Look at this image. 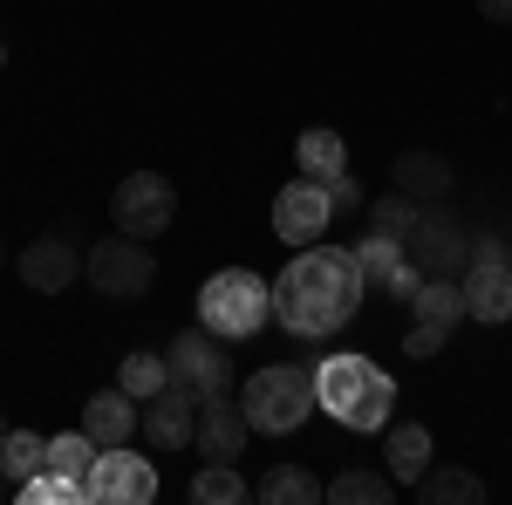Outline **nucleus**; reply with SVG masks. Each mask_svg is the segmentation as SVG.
I'll use <instances>...</instances> for the list:
<instances>
[{"instance_id": "f257e3e1", "label": "nucleus", "mask_w": 512, "mask_h": 505, "mask_svg": "<svg viewBox=\"0 0 512 505\" xmlns=\"http://www.w3.org/2000/svg\"><path fill=\"white\" fill-rule=\"evenodd\" d=\"M369 294V280L355 267V246H301L287 273L274 280V321L294 335V342H335L355 321Z\"/></svg>"}, {"instance_id": "f03ea898", "label": "nucleus", "mask_w": 512, "mask_h": 505, "mask_svg": "<svg viewBox=\"0 0 512 505\" xmlns=\"http://www.w3.org/2000/svg\"><path fill=\"white\" fill-rule=\"evenodd\" d=\"M315 403L349 430H383L390 424V403H396V383H390V369H376L369 355H328L315 369Z\"/></svg>"}, {"instance_id": "7ed1b4c3", "label": "nucleus", "mask_w": 512, "mask_h": 505, "mask_svg": "<svg viewBox=\"0 0 512 505\" xmlns=\"http://www.w3.org/2000/svg\"><path fill=\"white\" fill-rule=\"evenodd\" d=\"M274 321V280H260L253 267H219L198 287V328H212L219 342H246Z\"/></svg>"}, {"instance_id": "20e7f679", "label": "nucleus", "mask_w": 512, "mask_h": 505, "mask_svg": "<svg viewBox=\"0 0 512 505\" xmlns=\"http://www.w3.org/2000/svg\"><path fill=\"white\" fill-rule=\"evenodd\" d=\"M239 410H246V424L267 430V437H287V430H301L315 417V369H301V362H267V369H253L246 389H239Z\"/></svg>"}, {"instance_id": "39448f33", "label": "nucleus", "mask_w": 512, "mask_h": 505, "mask_svg": "<svg viewBox=\"0 0 512 505\" xmlns=\"http://www.w3.org/2000/svg\"><path fill=\"white\" fill-rule=\"evenodd\" d=\"M82 280L103 294V301H144L151 287H158V260H151V246L144 239H96L89 253H82Z\"/></svg>"}, {"instance_id": "423d86ee", "label": "nucleus", "mask_w": 512, "mask_h": 505, "mask_svg": "<svg viewBox=\"0 0 512 505\" xmlns=\"http://www.w3.org/2000/svg\"><path fill=\"white\" fill-rule=\"evenodd\" d=\"M164 362H171V383L185 389L192 403L233 396V355L219 349V335H212V328H185V335L164 349Z\"/></svg>"}, {"instance_id": "0eeeda50", "label": "nucleus", "mask_w": 512, "mask_h": 505, "mask_svg": "<svg viewBox=\"0 0 512 505\" xmlns=\"http://www.w3.org/2000/svg\"><path fill=\"white\" fill-rule=\"evenodd\" d=\"M110 212H117V233L130 239H158L171 233V219H178V185L164 178V171H130L110 198Z\"/></svg>"}, {"instance_id": "6e6552de", "label": "nucleus", "mask_w": 512, "mask_h": 505, "mask_svg": "<svg viewBox=\"0 0 512 505\" xmlns=\"http://www.w3.org/2000/svg\"><path fill=\"white\" fill-rule=\"evenodd\" d=\"M403 253H410V267L424 273V280H458V273H465V253H472V239L458 233V219H451L444 205H424L417 226H410V239H403Z\"/></svg>"}, {"instance_id": "1a4fd4ad", "label": "nucleus", "mask_w": 512, "mask_h": 505, "mask_svg": "<svg viewBox=\"0 0 512 505\" xmlns=\"http://www.w3.org/2000/svg\"><path fill=\"white\" fill-rule=\"evenodd\" d=\"M151 499H158L151 458H130V444L96 451V465H89V505H151Z\"/></svg>"}, {"instance_id": "9d476101", "label": "nucleus", "mask_w": 512, "mask_h": 505, "mask_svg": "<svg viewBox=\"0 0 512 505\" xmlns=\"http://www.w3.org/2000/svg\"><path fill=\"white\" fill-rule=\"evenodd\" d=\"M328 219H335V205H328V185H315V178H294V185H280V198H274V233L287 239V246H315V239L328 233Z\"/></svg>"}, {"instance_id": "9b49d317", "label": "nucleus", "mask_w": 512, "mask_h": 505, "mask_svg": "<svg viewBox=\"0 0 512 505\" xmlns=\"http://www.w3.org/2000/svg\"><path fill=\"white\" fill-rule=\"evenodd\" d=\"M246 437H253V424H246V410H239V396H212V403H198V458L205 465H239L246 458Z\"/></svg>"}, {"instance_id": "f8f14e48", "label": "nucleus", "mask_w": 512, "mask_h": 505, "mask_svg": "<svg viewBox=\"0 0 512 505\" xmlns=\"http://www.w3.org/2000/svg\"><path fill=\"white\" fill-rule=\"evenodd\" d=\"M355 267L369 280V294H390V301H410L424 287V273L410 267V253H403V239H383V233H369L355 246Z\"/></svg>"}, {"instance_id": "ddd939ff", "label": "nucleus", "mask_w": 512, "mask_h": 505, "mask_svg": "<svg viewBox=\"0 0 512 505\" xmlns=\"http://www.w3.org/2000/svg\"><path fill=\"white\" fill-rule=\"evenodd\" d=\"M82 273V253L69 233H48V239H28L21 246V280L35 287V294H69Z\"/></svg>"}, {"instance_id": "4468645a", "label": "nucleus", "mask_w": 512, "mask_h": 505, "mask_svg": "<svg viewBox=\"0 0 512 505\" xmlns=\"http://www.w3.org/2000/svg\"><path fill=\"white\" fill-rule=\"evenodd\" d=\"M137 430H144V444H151V451H178V444H192V430H198V403L171 383V389H158V396L144 403Z\"/></svg>"}, {"instance_id": "2eb2a0df", "label": "nucleus", "mask_w": 512, "mask_h": 505, "mask_svg": "<svg viewBox=\"0 0 512 505\" xmlns=\"http://www.w3.org/2000/svg\"><path fill=\"white\" fill-rule=\"evenodd\" d=\"M458 287H465V314L472 321H485V328L512 321V260H472Z\"/></svg>"}, {"instance_id": "dca6fc26", "label": "nucleus", "mask_w": 512, "mask_h": 505, "mask_svg": "<svg viewBox=\"0 0 512 505\" xmlns=\"http://www.w3.org/2000/svg\"><path fill=\"white\" fill-rule=\"evenodd\" d=\"M390 178H396V192H410L417 205H444L451 185H458V171H451V157H444V151H403Z\"/></svg>"}, {"instance_id": "f3484780", "label": "nucleus", "mask_w": 512, "mask_h": 505, "mask_svg": "<svg viewBox=\"0 0 512 505\" xmlns=\"http://www.w3.org/2000/svg\"><path fill=\"white\" fill-rule=\"evenodd\" d=\"M137 417H144V410H137V396H130L123 383H117V389H96V396L82 403V430H89L103 451H110V444H130Z\"/></svg>"}, {"instance_id": "a211bd4d", "label": "nucleus", "mask_w": 512, "mask_h": 505, "mask_svg": "<svg viewBox=\"0 0 512 505\" xmlns=\"http://www.w3.org/2000/svg\"><path fill=\"white\" fill-rule=\"evenodd\" d=\"M383 471L396 485H417L431 471V430L424 424H383Z\"/></svg>"}, {"instance_id": "6ab92c4d", "label": "nucleus", "mask_w": 512, "mask_h": 505, "mask_svg": "<svg viewBox=\"0 0 512 505\" xmlns=\"http://www.w3.org/2000/svg\"><path fill=\"white\" fill-rule=\"evenodd\" d=\"M424 505H485V478L465 465H431L417 485H410Z\"/></svg>"}, {"instance_id": "aec40b11", "label": "nucleus", "mask_w": 512, "mask_h": 505, "mask_svg": "<svg viewBox=\"0 0 512 505\" xmlns=\"http://www.w3.org/2000/svg\"><path fill=\"white\" fill-rule=\"evenodd\" d=\"M301 178H315V185H328V178H342V171H349V151H342V137H335V130H301Z\"/></svg>"}, {"instance_id": "412c9836", "label": "nucleus", "mask_w": 512, "mask_h": 505, "mask_svg": "<svg viewBox=\"0 0 512 505\" xmlns=\"http://www.w3.org/2000/svg\"><path fill=\"white\" fill-rule=\"evenodd\" d=\"M396 492H403V485H396L390 471H362V465H349L335 485H328V499H335V505H390Z\"/></svg>"}, {"instance_id": "4be33fe9", "label": "nucleus", "mask_w": 512, "mask_h": 505, "mask_svg": "<svg viewBox=\"0 0 512 505\" xmlns=\"http://www.w3.org/2000/svg\"><path fill=\"white\" fill-rule=\"evenodd\" d=\"M14 492H21V505H89V485H82V478H69V471H48V465H41L35 478H21Z\"/></svg>"}, {"instance_id": "5701e85b", "label": "nucleus", "mask_w": 512, "mask_h": 505, "mask_svg": "<svg viewBox=\"0 0 512 505\" xmlns=\"http://www.w3.org/2000/svg\"><path fill=\"white\" fill-rule=\"evenodd\" d=\"M260 499L267 505H315V499H328V485L308 478L301 465H274L267 478H260Z\"/></svg>"}, {"instance_id": "b1692460", "label": "nucleus", "mask_w": 512, "mask_h": 505, "mask_svg": "<svg viewBox=\"0 0 512 505\" xmlns=\"http://www.w3.org/2000/svg\"><path fill=\"white\" fill-rule=\"evenodd\" d=\"M410 308H417V321H431V328H458L465 287H458V280H424V287L410 294Z\"/></svg>"}, {"instance_id": "393cba45", "label": "nucleus", "mask_w": 512, "mask_h": 505, "mask_svg": "<svg viewBox=\"0 0 512 505\" xmlns=\"http://www.w3.org/2000/svg\"><path fill=\"white\" fill-rule=\"evenodd\" d=\"M41 465H48V437H35V430H7V437H0V471H7V485L35 478Z\"/></svg>"}, {"instance_id": "a878e982", "label": "nucleus", "mask_w": 512, "mask_h": 505, "mask_svg": "<svg viewBox=\"0 0 512 505\" xmlns=\"http://www.w3.org/2000/svg\"><path fill=\"white\" fill-rule=\"evenodd\" d=\"M96 451H103V444H96V437L76 424V430H62V437H48V471H69V478H82V485H89Z\"/></svg>"}, {"instance_id": "bb28decb", "label": "nucleus", "mask_w": 512, "mask_h": 505, "mask_svg": "<svg viewBox=\"0 0 512 505\" xmlns=\"http://www.w3.org/2000/svg\"><path fill=\"white\" fill-rule=\"evenodd\" d=\"M117 383L137 396V403H151L158 389H171V362L164 355H151V349H137V355H123V369H117Z\"/></svg>"}, {"instance_id": "cd10ccee", "label": "nucleus", "mask_w": 512, "mask_h": 505, "mask_svg": "<svg viewBox=\"0 0 512 505\" xmlns=\"http://www.w3.org/2000/svg\"><path fill=\"white\" fill-rule=\"evenodd\" d=\"M239 499H253V485L239 478V465H205L192 478V505H239Z\"/></svg>"}, {"instance_id": "c85d7f7f", "label": "nucleus", "mask_w": 512, "mask_h": 505, "mask_svg": "<svg viewBox=\"0 0 512 505\" xmlns=\"http://www.w3.org/2000/svg\"><path fill=\"white\" fill-rule=\"evenodd\" d=\"M417 212H424V205H417L410 192H396V185H390V192H383L376 205H369V233H383V239H410Z\"/></svg>"}, {"instance_id": "c756f323", "label": "nucleus", "mask_w": 512, "mask_h": 505, "mask_svg": "<svg viewBox=\"0 0 512 505\" xmlns=\"http://www.w3.org/2000/svg\"><path fill=\"white\" fill-rule=\"evenodd\" d=\"M444 335H451V328H431V321H417V328H410V342H403V355H417V362H431V355L444 349Z\"/></svg>"}, {"instance_id": "7c9ffc66", "label": "nucleus", "mask_w": 512, "mask_h": 505, "mask_svg": "<svg viewBox=\"0 0 512 505\" xmlns=\"http://www.w3.org/2000/svg\"><path fill=\"white\" fill-rule=\"evenodd\" d=\"M328 205H335V212H355V205H362V185H355L349 171H342V178H328Z\"/></svg>"}, {"instance_id": "2f4dec72", "label": "nucleus", "mask_w": 512, "mask_h": 505, "mask_svg": "<svg viewBox=\"0 0 512 505\" xmlns=\"http://www.w3.org/2000/svg\"><path fill=\"white\" fill-rule=\"evenodd\" d=\"M478 14H485V21H499V28H512V0H478Z\"/></svg>"}, {"instance_id": "473e14b6", "label": "nucleus", "mask_w": 512, "mask_h": 505, "mask_svg": "<svg viewBox=\"0 0 512 505\" xmlns=\"http://www.w3.org/2000/svg\"><path fill=\"white\" fill-rule=\"evenodd\" d=\"M7 492H14V485H7V471H0V499H7Z\"/></svg>"}, {"instance_id": "72a5a7b5", "label": "nucleus", "mask_w": 512, "mask_h": 505, "mask_svg": "<svg viewBox=\"0 0 512 505\" xmlns=\"http://www.w3.org/2000/svg\"><path fill=\"white\" fill-rule=\"evenodd\" d=\"M0 267H7V239H0Z\"/></svg>"}, {"instance_id": "f704fd0d", "label": "nucleus", "mask_w": 512, "mask_h": 505, "mask_svg": "<svg viewBox=\"0 0 512 505\" xmlns=\"http://www.w3.org/2000/svg\"><path fill=\"white\" fill-rule=\"evenodd\" d=\"M0 62H7V48H0Z\"/></svg>"}]
</instances>
